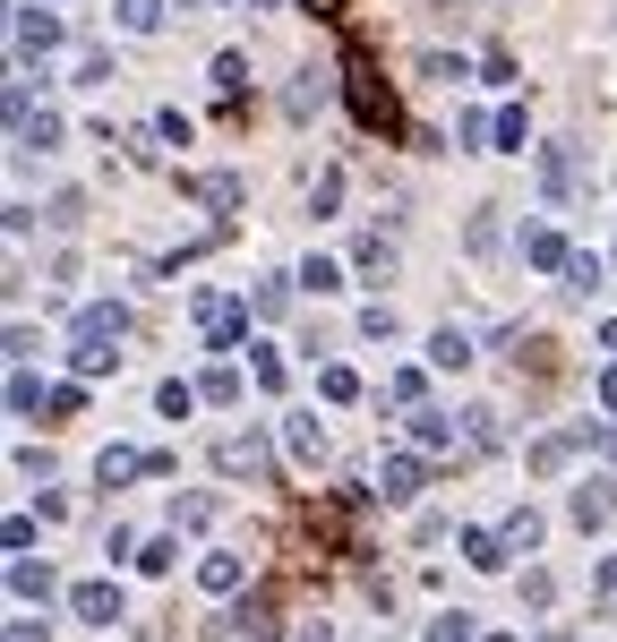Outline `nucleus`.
Segmentation results:
<instances>
[{"instance_id":"ddd939ff","label":"nucleus","mask_w":617,"mask_h":642,"mask_svg":"<svg viewBox=\"0 0 617 642\" xmlns=\"http://www.w3.org/2000/svg\"><path fill=\"white\" fill-rule=\"evenodd\" d=\"M463 565L498 574V565H507V532H463Z\"/></svg>"},{"instance_id":"ea45409f","label":"nucleus","mask_w":617,"mask_h":642,"mask_svg":"<svg viewBox=\"0 0 617 642\" xmlns=\"http://www.w3.org/2000/svg\"><path fill=\"white\" fill-rule=\"evenodd\" d=\"M308 17H344V0H301Z\"/></svg>"},{"instance_id":"4468645a","label":"nucleus","mask_w":617,"mask_h":642,"mask_svg":"<svg viewBox=\"0 0 617 642\" xmlns=\"http://www.w3.org/2000/svg\"><path fill=\"white\" fill-rule=\"evenodd\" d=\"M514 369L549 377V369H558V343H549V335H514Z\"/></svg>"},{"instance_id":"4c0bfd02","label":"nucleus","mask_w":617,"mask_h":642,"mask_svg":"<svg viewBox=\"0 0 617 642\" xmlns=\"http://www.w3.org/2000/svg\"><path fill=\"white\" fill-rule=\"evenodd\" d=\"M335 198H344V172H317V189H308V206H317V214H335Z\"/></svg>"},{"instance_id":"f03ea898","label":"nucleus","mask_w":617,"mask_h":642,"mask_svg":"<svg viewBox=\"0 0 617 642\" xmlns=\"http://www.w3.org/2000/svg\"><path fill=\"white\" fill-rule=\"evenodd\" d=\"M120 343H129V308H112V300L78 308V377H103L120 360Z\"/></svg>"},{"instance_id":"a18cd8bd","label":"nucleus","mask_w":617,"mask_h":642,"mask_svg":"<svg viewBox=\"0 0 617 642\" xmlns=\"http://www.w3.org/2000/svg\"><path fill=\"white\" fill-rule=\"evenodd\" d=\"M438 9H446V17H455V9H472V0H438Z\"/></svg>"},{"instance_id":"c03bdc74","label":"nucleus","mask_w":617,"mask_h":642,"mask_svg":"<svg viewBox=\"0 0 617 642\" xmlns=\"http://www.w3.org/2000/svg\"><path fill=\"white\" fill-rule=\"evenodd\" d=\"M601 343H609V351H617V317H609V326H601Z\"/></svg>"},{"instance_id":"f257e3e1","label":"nucleus","mask_w":617,"mask_h":642,"mask_svg":"<svg viewBox=\"0 0 617 642\" xmlns=\"http://www.w3.org/2000/svg\"><path fill=\"white\" fill-rule=\"evenodd\" d=\"M344 103H352V120L369 138H395V129H404V103L377 78V51L360 44V35H344Z\"/></svg>"},{"instance_id":"2f4dec72","label":"nucleus","mask_w":617,"mask_h":642,"mask_svg":"<svg viewBox=\"0 0 617 642\" xmlns=\"http://www.w3.org/2000/svg\"><path fill=\"white\" fill-rule=\"evenodd\" d=\"M574 445H583V429H574V437H540V445H532V471H558Z\"/></svg>"},{"instance_id":"f3484780","label":"nucleus","mask_w":617,"mask_h":642,"mask_svg":"<svg viewBox=\"0 0 617 642\" xmlns=\"http://www.w3.org/2000/svg\"><path fill=\"white\" fill-rule=\"evenodd\" d=\"M523 257H532V266H558V275H566V257H574V248H566L558 232L540 223V232H523Z\"/></svg>"},{"instance_id":"e433bc0d","label":"nucleus","mask_w":617,"mask_h":642,"mask_svg":"<svg viewBox=\"0 0 617 642\" xmlns=\"http://www.w3.org/2000/svg\"><path fill=\"white\" fill-rule=\"evenodd\" d=\"M420 78H438V86H455L463 60H446V51H420Z\"/></svg>"},{"instance_id":"2eb2a0df","label":"nucleus","mask_w":617,"mask_h":642,"mask_svg":"<svg viewBox=\"0 0 617 642\" xmlns=\"http://www.w3.org/2000/svg\"><path fill=\"white\" fill-rule=\"evenodd\" d=\"M181 189H189V198H206V206H223V214L241 206V180H232V172H206V180H181Z\"/></svg>"},{"instance_id":"39448f33","label":"nucleus","mask_w":617,"mask_h":642,"mask_svg":"<svg viewBox=\"0 0 617 642\" xmlns=\"http://www.w3.org/2000/svg\"><path fill=\"white\" fill-rule=\"evenodd\" d=\"M214 471H232V480H266L275 454H266V437H223V445H214Z\"/></svg>"},{"instance_id":"4be33fe9","label":"nucleus","mask_w":617,"mask_h":642,"mask_svg":"<svg viewBox=\"0 0 617 642\" xmlns=\"http://www.w3.org/2000/svg\"><path fill=\"white\" fill-rule=\"evenodd\" d=\"M283 445H292V463H326V437H317V420H292V429H283Z\"/></svg>"},{"instance_id":"a211bd4d","label":"nucleus","mask_w":617,"mask_h":642,"mask_svg":"<svg viewBox=\"0 0 617 642\" xmlns=\"http://www.w3.org/2000/svg\"><path fill=\"white\" fill-rule=\"evenodd\" d=\"M601 283H609V266H601V257H566V292H574V300H592Z\"/></svg>"},{"instance_id":"f704fd0d","label":"nucleus","mask_w":617,"mask_h":642,"mask_svg":"<svg viewBox=\"0 0 617 642\" xmlns=\"http://www.w3.org/2000/svg\"><path fill=\"white\" fill-rule=\"evenodd\" d=\"M138 565H147V574H172V565H181V540H147V548H138Z\"/></svg>"},{"instance_id":"9d476101","label":"nucleus","mask_w":617,"mask_h":642,"mask_svg":"<svg viewBox=\"0 0 617 642\" xmlns=\"http://www.w3.org/2000/svg\"><path fill=\"white\" fill-rule=\"evenodd\" d=\"M69 608H78V626H120V592L112 583H78Z\"/></svg>"},{"instance_id":"bb28decb","label":"nucleus","mask_w":617,"mask_h":642,"mask_svg":"<svg viewBox=\"0 0 617 642\" xmlns=\"http://www.w3.org/2000/svg\"><path fill=\"white\" fill-rule=\"evenodd\" d=\"M214 86H223V103H241V86H249V60H241V51H223V60H214Z\"/></svg>"},{"instance_id":"7ed1b4c3","label":"nucleus","mask_w":617,"mask_h":642,"mask_svg":"<svg viewBox=\"0 0 617 642\" xmlns=\"http://www.w3.org/2000/svg\"><path fill=\"white\" fill-rule=\"evenodd\" d=\"M9 147H18V154H51V147H60V120H51V112H35L26 69L9 78Z\"/></svg>"},{"instance_id":"a19ab883","label":"nucleus","mask_w":617,"mask_h":642,"mask_svg":"<svg viewBox=\"0 0 617 642\" xmlns=\"http://www.w3.org/2000/svg\"><path fill=\"white\" fill-rule=\"evenodd\" d=\"M592 583H601V592H609V599H617V557H609V565H601V574H592Z\"/></svg>"},{"instance_id":"0eeeda50","label":"nucleus","mask_w":617,"mask_h":642,"mask_svg":"<svg viewBox=\"0 0 617 642\" xmlns=\"http://www.w3.org/2000/svg\"><path fill=\"white\" fill-rule=\"evenodd\" d=\"M51 44H60V17L51 9H18V69H35Z\"/></svg>"},{"instance_id":"423d86ee","label":"nucleus","mask_w":617,"mask_h":642,"mask_svg":"<svg viewBox=\"0 0 617 642\" xmlns=\"http://www.w3.org/2000/svg\"><path fill=\"white\" fill-rule=\"evenodd\" d=\"M147 471H172V454H129V445H103V463H95L103 489H120V480H147Z\"/></svg>"},{"instance_id":"6e6552de","label":"nucleus","mask_w":617,"mask_h":642,"mask_svg":"<svg viewBox=\"0 0 617 642\" xmlns=\"http://www.w3.org/2000/svg\"><path fill=\"white\" fill-rule=\"evenodd\" d=\"M420 480H429V463H420V454H386V463H377V497H386V505L420 497Z\"/></svg>"},{"instance_id":"a878e982","label":"nucleus","mask_w":617,"mask_h":642,"mask_svg":"<svg viewBox=\"0 0 617 642\" xmlns=\"http://www.w3.org/2000/svg\"><path fill=\"white\" fill-rule=\"evenodd\" d=\"M540 180H549V198H566V189H574V163H566V147H540Z\"/></svg>"},{"instance_id":"c85d7f7f","label":"nucleus","mask_w":617,"mask_h":642,"mask_svg":"<svg viewBox=\"0 0 617 642\" xmlns=\"http://www.w3.org/2000/svg\"><path fill=\"white\" fill-rule=\"evenodd\" d=\"M154 402H163V420H189V411H198V386L172 377V386H154Z\"/></svg>"},{"instance_id":"72a5a7b5","label":"nucleus","mask_w":617,"mask_h":642,"mask_svg":"<svg viewBox=\"0 0 617 642\" xmlns=\"http://www.w3.org/2000/svg\"><path fill=\"white\" fill-rule=\"evenodd\" d=\"M301 283H308L317 300H326V292H344V266H326V257H308V266H301Z\"/></svg>"},{"instance_id":"1a4fd4ad","label":"nucleus","mask_w":617,"mask_h":642,"mask_svg":"<svg viewBox=\"0 0 617 642\" xmlns=\"http://www.w3.org/2000/svg\"><path fill=\"white\" fill-rule=\"evenodd\" d=\"M232 642H275V592H241V608H232Z\"/></svg>"},{"instance_id":"393cba45","label":"nucleus","mask_w":617,"mask_h":642,"mask_svg":"<svg viewBox=\"0 0 617 642\" xmlns=\"http://www.w3.org/2000/svg\"><path fill=\"white\" fill-rule=\"evenodd\" d=\"M609 514H617L609 489H574V523H583V532H592V523H609Z\"/></svg>"},{"instance_id":"b1692460","label":"nucleus","mask_w":617,"mask_h":642,"mask_svg":"<svg viewBox=\"0 0 617 642\" xmlns=\"http://www.w3.org/2000/svg\"><path fill=\"white\" fill-rule=\"evenodd\" d=\"M198 395L206 402H232V395H241V369H232V360H214V369L198 377Z\"/></svg>"},{"instance_id":"37998d69","label":"nucleus","mask_w":617,"mask_h":642,"mask_svg":"<svg viewBox=\"0 0 617 642\" xmlns=\"http://www.w3.org/2000/svg\"><path fill=\"white\" fill-rule=\"evenodd\" d=\"M9 642H44V626H9Z\"/></svg>"},{"instance_id":"20e7f679","label":"nucleus","mask_w":617,"mask_h":642,"mask_svg":"<svg viewBox=\"0 0 617 642\" xmlns=\"http://www.w3.org/2000/svg\"><path fill=\"white\" fill-rule=\"evenodd\" d=\"M198 326H206V343L223 351V343H241V326H249V308H241L232 292H206V300H198Z\"/></svg>"},{"instance_id":"58836bf2","label":"nucleus","mask_w":617,"mask_h":642,"mask_svg":"<svg viewBox=\"0 0 617 642\" xmlns=\"http://www.w3.org/2000/svg\"><path fill=\"white\" fill-rule=\"evenodd\" d=\"M292 308V283H257V317H283Z\"/></svg>"},{"instance_id":"6ab92c4d","label":"nucleus","mask_w":617,"mask_h":642,"mask_svg":"<svg viewBox=\"0 0 617 642\" xmlns=\"http://www.w3.org/2000/svg\"><path fill=\"white\" fill-rule=\"evenodd\" d=\"M112 17H120L129 35H154V26H163V0H112Z\"/></svg>"},{"instance_id":"cd10ccee","label":"nucleus","mask_w":617,"mask_h":642,"mask_svg":"<svg viewBox=\"0 0 617 642\" xmlns=\"http://www.w3.org/2000/svg\"><path fill=\"white\" fill-rule=\"evenodd\" d=\"M463 437L489 454V445H498V411H489V402H472V411H463Z\"/></svg>"},{"instance_id":"7c9ffc66","label":"nucleus","mask_w":617,"mask_h":642,"mask_svg":"<svg viewBox=\"0 0 617 642\" xmlns=\"http://www.w3.org/2000/svg\"><path fill=\"white\" fill-rule=\"evenodd\" d=\"M532 147V120L523 112H498V154H523Z\"/></svg>"},{"instance_id":"473e14b6","label":"nucleus","mask_w":617,"mask_h":642,"mask_svg":"<svg viewBox=\"0 0 617 642\" xmlns=\"http://www.w3.org/2000/svg\"><path fill=\"white\" fill-rule=\"evenodd\" d=\"M507 548H540V514H532V505L507 514Z\"/></svg>"},{"instance_id":"dca6fc26","label":"nucleus","mask_w":617,"mask_h":642,"mask_svg":"<svg viewBox=\"0 0 617 642\" xmlns=\"http://www.w3.org/2000/svg\"><path fill=\"white\" fill-rule=\"evenodd\" d=\"M9 592H18V599H51V565L18 557V565H9Z\"/></svg>"},{"instance_id":"79ce46f5","label":"nucleus","mask_w":617,"mask_h":642,"mask_svg":"<svg viewBox=\"0 0 617 642\" xmlns=\"http://www.w3.org/2000/svg\"><path fill=\"white\" fill-rule=\"evenodd\" d=\"M601 411H617V369H609V377H601Z\"/></svg>"},{"instance_id":"f8f14e48","label":"nucleus","mask_w":617,"mask_h":642,"mask_svg":"<svg viewBox=\"0 0 617 642\" xmlns=\"http://www.w3.org/2000/svg\"><path fill=\"white\" fill-rule=\"evenodd\" d=\"M411 445H420V454H455V429H446V411H411Z\"/></svg>"},{"instance_id":"9b49d317","label":"nucleus","mask_w":617,"mask_h":642,"mask_svg":"<svg viewBox=\"0 0 617 642\" xmlns=\"http://www.w3.org/2000/svg\"><path fill=\"white\" fill-rule=\"evenodd\" d=\"M241 574H249V565H241V557H223V548H214V557H198V583H206L214 599H232V592H241Z\"/></svg>"},{"instance_id":"5701e85b","label":"nucleus","mask_w":617,"mask_h":642,"mask_svg":"<svg viewBox=\"0 0 617 642\" xmlns=\"http://www.w3.org/2000/svg\"><path fill=\"white\" fill-rule=\"evenodd\" d=\"M352 266H360V275H386V266H395V248H386V232H360Z\"/></svg>"},{"instance_id":"c9c22d12","label":"nucleus","mask_w":617,"mask_h":642,"mask_svg":"<svg viewBox=\"0 0 617 642\" xmlns=\"http://www.w3.org/2000/svg\"><path fill=\"white\" fill-rule=\"evenodd\" d=\"M429 642H472V617H463V608H446V617L429 626Z\"/></svg>"},{"instance_id":"412c9836","label":"nucleus","mask_w":617,"mask_h":642,"mask_svg":"<svg viewBox=\"0 0 617 642\" xmlns=\"http://www.w3.org/2000/svg\"><path fill=\"white\" fill-rule=\"evenodd\" d=\"M429 360H438V369H472V335H463V326H446V335L429 343Z\"/></svg>"},{"instance_id":"c756f323","label":"nucleus","mask_w":617,"mask_h":642,"mask_svg":"<svg viewBox=\"0 0 617 642\" xmlns=\"http://www.w3.org/2000/svg\"><path fill=\"white\" fill-rule=\"evenodd\" d=\"M317 395L326 402H360V377L352 369H317Z\"/></svg>"},{"instance_id":"aec40b11","label":"nucleus","mask_w":617,"mask_h":642,"mask_svg":"<svg viewBox=\"0 0 617 642\" xmlns=\"http://www.w3.org/2000/svg\"><path fill=\"white\" fill-rule=\"evenodd\" d=\"M9 411H18V420H35V411H51V395L35 386V377H26V369L9 377Z\"/></svg>"}]
</instances>
